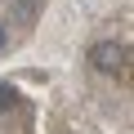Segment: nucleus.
<instances>
[{
  "label": "nucleus",
  "mask_w": 134,
  "mask_h": 134,
  "mask_svg": "<svg viewBox=\"0 0 134 134\" xmlns=\"http://www.w3.org/2000/svg\"><path fill=\"white\" fill-rule=\"evenodd\" d=\"M90 63H94V72L116 76V72H125V45H116V40H98V45L90 49Z\"/></svg>",
  "instance_id": "f257e3e1"
},
{
  "label": "nucleus",
  "mask_w": 134,
  "mask_h": 134,
  "mask_svg": "<svg viewBox=\"0 0 134 134\" xmlns=\"http://www.w3.org/2000/svg\"><path fill=\"white\" fill-rule=\"evenodd\" d=\"M14 103H18V90H14V85H0V112L14 107Z\"/></svg>",
  "instance_id": "f03ea898"
},
{
  "label": "nucleus",
  "mask_w": 134,
  "mask_h": 134,
  "mask_svg": "<svg viewBox=\"0 0 134 134\" xmlns=\"http://www.w3.org/2000/svg\"><path fill=\"white\" fill-rule=\"evenodd\" d=\"M5 45H9V27L0 23V49H5Z\"/></svg>",
  "instance_id": "7ed1b4c3"
}]
</instances>
